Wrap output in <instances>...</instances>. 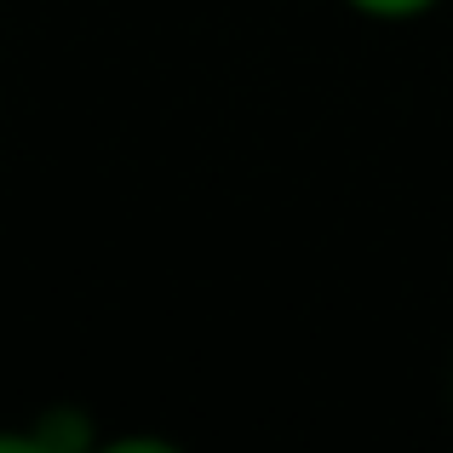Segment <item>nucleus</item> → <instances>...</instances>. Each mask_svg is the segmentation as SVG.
Segmentation results:
<instances>
[{"label": "nucleus", "mask_w": 453, "mask_h": 453, "mask_svg": "<svg viewBox=\"0 0 453 453\" xmlns=\"http://www.w3.org/2000/svg\"><path fill=\"white\" fill-rule=\"evenodd\" d=\"M350 12H362V18L373 23H408V18H425V12H436L442 0H344Z\"/></svg>", "instance_id": "obj_1"}]
</instances>
